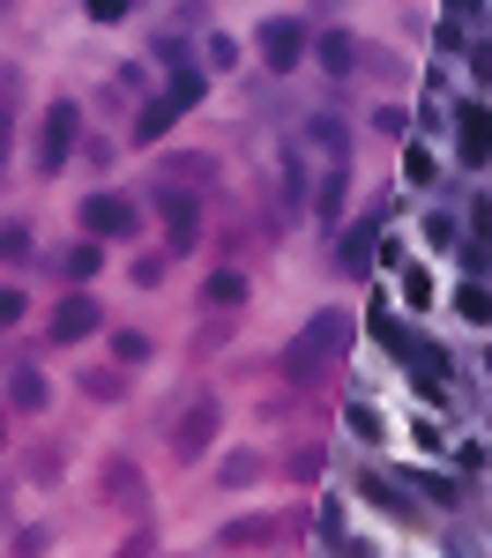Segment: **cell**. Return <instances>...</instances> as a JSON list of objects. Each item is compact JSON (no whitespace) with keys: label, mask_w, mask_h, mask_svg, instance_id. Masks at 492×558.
Segmentation results:
<instances>
[{"label":"cell","mask_w":492,"mask_h":558,"mask_svg":"<svg viewBox=\"0 0 492 558\" xmlns=\"http://www.w3.org/2000/svg\"><path fill=\"white\" fill-rule=\"evenodd\" d=\"M344 343H351V320H344L336 305H321L307 328H299V336L284 343V357H276V365H284L291 380H313L321 365H336V357H344Z\"/></svg>","instance_id":"obj_1"},{"label":"cell","mask_w":492,"mask_h":558,"mask_svg":"<svg viewBox=\"0 0 492 558\" xmlns=\"http://www.w3.org/2000/svg\"><path fill=\"white\" fill-rule=\"evenodd\" d=\"M75 142H83V105H75V97H52V105H45V128H38V172L60 179L68 157H75Z\"/></svg>","instance_id":"obj_2"},{"label":"cell","mask_w":492,"mask_h":558,"mask_svg":"<svg viewBox=\"0 0 492 558\" xmlns=\"http://www.w3.org/2000/svg\"><path fill=\"white\" fill-rule=\"evenodd\" d=\"M202 89H209V75H202V68H179L172 89H157V97L134 112V142H165V128H172V120L194 105V97H202Z\"/></svg>","instance_id":"obj_3"},{"label":"cell","mask_w":492,"mask_h":558,"mask_svg":"<svg viewBox=\"0 0 492 558\" xmlns=\"http://www.w3.org/2000/svg\"><path fill=\"white\" fill-rule=\"evenodd\" d=\"M89 239H134L142 231V209H134L128 194H83V209H75Z\"/></svg>","instance_id":"obj_4"},{"label":"cell","mask_w":492,"mask_h":558,"mask_svg":"<svg viewBox=\"0 0 492 558\" xmlns=\"http://www.w3.org/2000/svg\"><path fill=\"white\" fill-rule=\"evenodd\" d=\"M97 328H105V305L89 299V291H68V299L52 305V320H45V343L68 350V343H83V336H97Z\"/></svg>","instance_id":"obj_5"},{"label":"cell","mask_w":492,"mask_h":558,"mask_svg":"<svg viewBox=\"0 0 492 558\" xmlns=\"http://www.w3.org/2000/svg\"><path fill=\"white\" fill-rule=\"evenodd\" d=\"M217 395H202V402H187L179 410V432H172V462H202V447L217 439Z\"/></svg>","instance_id":"obj_6"},{"label":"cell","mask_w":492,"mask_h":558,"mask_svg":"<svg viewBox=\"0 0 492 558\" xmlns=\"http://www.w3.org/2000/svg\"><path fill=\"white\" fill-rule=\"evenodd\" d=\"M262 68L268 75H291V68H299V60H307V31H299V23H291V15H276V23H262Z\"/></svg>","instance_id":"obj_7"},{"label":"cell","mask_w":492,"mask_h":558,"mask_svg":"<svg viewBox=\"0 0 492 558\" xmlns=\"http://www.w3.org/2000/svg\"><path fill=\"white\" fill-rule=\"evenodd\" d=\"M157 209H165V223H172V254H194V239H202V202L179 194L172 179H165V186H157Z\"/></svg>","instance_id":"obj_8"},{"label":"cell","mask_w":492,"mask_h":558,"mask_svg":"<svg viewBox=\"0 0 492 558\" xmlns=\"http://www.w3.org/2000/svg\"><path fill=\"white\" fill-rule=\"evenodd\" d=\"M45 402H52V387H45V373H38V365H15V373H8V410L38 417Z\"/></svg>","instance_id":"obj_9"},{"label":"cell","mask_w":492,"mask_h":558,"mask_svg":"<svg viewBox=\"0 0 492 558\" xmlns=\"http://www.w3.org/2000/svg\"><path fill=\"white\" fill-rule=\"evenodd\" d=\"M97 484H105V499H112V507H142V492H149V484H142V470H134L128 454H112Z\"/></svg>","instance_id":"obj_10"},{"label":"cell","mask_w":492,"mask_h":558,"mask_svg":"<svg viewBox=\"0 0 492 558\" xmlns=\"http://www.w3.org/2000/svg\"><path fill=\"white\" fill-rule=\"evenodd\" d=\"M313 60H321V68H328V75L344 83V75L358 68V45L344 38V31H321V38H313Z\"/></svg>","instance_id":"obj_11"},{"label":"cell","mask_w":492,"mask_h":558,"mask_svg":"<svg viewBox=\"0 0 492 558\" xmlns=\"http://www.w3.org/2000/svg\"><path fill=\"white\" fill-rule=\"evenodd\" d=\"M268 536H284V521H276V514H247V521H224V529H217L224 551H231V544H268Z\"/></svg>","instance_id":"obj_12"},{"label":"cell","mask_w":492,"mask_h":558,"mask_svg":"<svg viewBox=\"0 0 492 558\" xmlns=\"http://www.w3.org/2000/svg\"><path fill=\"white\" fill-rule=\"evenodd\" d=\"M492 157V120L478 105H463V165H485Z\"/></svg>","instance_id":"obj_13"},{"label":"cell","mask_w":492,"mask_h":558,"mask_svg":"<svg viewBox=\"0 0 492 558\" xmlns=\"http://www.w3.org/2000/svg\"><path fill=\"white\" fill-rule=\"evenodd\" d=\"M373 239H381V223H358L351 239H344V254H336V268H344V276H365V268H373Z\"/></svg>","instance_id":"obj_14"},{"label":"cell","mask_w":492,"mask_h":558,"mask_svg":"<svg viewBox=\"0 0 492 558\" xmlns=\"http://www.w3.org/2000/svg\"><path fill=\"white\" fill-rule=\"evenodd\" d=\"M31 254H38V231H31L23 216H8V223H0V260L15 268V260H31Z\"/></svg>","instance_id":"obj_15"},{"label":"cell","mask_w":492,"mask_h":558,"mask_svg":"<svg viewBox=\"0 0 492 558\" xmlns=\"http://www.w3.org/2000/svg\"><path fill=\"white\" fill-rule=\"evenodd\" d=\"M97 268H105V254H97V246H89V239H75V246H68V254H60V276H68V283H89V276H97Z\"/></svg>","instance_id":"obj_16"},{"label":"cell","mask_w":492,"mask_h":558,"mask_svg":"<svg viewBox=\"0 0 492 558\" xmlns=\"http://www.w3.org/2000/svg\"><path fill=\"white\" fill-rule=\"evenodd\" d=\"M83 387L97 395V402H120V395H128V365L112 357V365H97V373H83Z\"/></svg>","instance_id":"obj_17"},{"label":"cell","mask_w":492,"mask_h":558,"mask_svg":"<svg viewBox=\"0 0 492 558\" xmlns=\"http://www.w3.org/2000/svg\"><path fill=\"white\" fill-rule=\"evenodd\" d=\"M202 299H209V305H247V276H231V268L202 276Z\"/></svg>","instance_id":"obj_18"},{"label":"cell","mask_w":492,"mask_h":558,"mask_svg":"<svg viewBox=\"0 0 492 558\" xmlns=\"http://www.w3.org/2000/svg\"><path fill=\"white\" fill-rule=\"evenodd\" d=\"M313 209H321V223H344V172H328L313 186Z\"/></svg>","instance_id":"obj_19"},{"label":"cell","mask_w":492,"mask_h":558,"mask_svg":"<svg viewBox=\"0 0 492 558\" xmlns=\"http://www.w3.org/2000/svg\"><path fill=\"white\" fill-rule=\"evenodd\" d=\"M344 425H351L358 439H388V417H381L373 402H351V410H344Z\"/></svg>","instance_id":"obj_20"},{"label":"cell","mask_w":492,"mask_h":558,"mask_svg":"<svg viewBox=\"0 0 492 558\" xmlns=\"http://www.w3.org/2000/svg\"><path fill=\"white\" fill-rule=\"evenodd\" d=\"M112 357H120V365H149V336H142V328H120V336H112Z\"/></svg>","instance_id":"obj_21"},{"label":"cell","mask_w":492,"mask_h":558,"mask_svg":"<svg viewBox=\"0 0 492 558\" xmlns=\"http://www.w3.org/2000/svg\"><path fill=\"white\" fill-rule=\"evenodd\" d=\"M224 484H231V492H239V484H254V476H262V454H224Z\"/></svg>","instance_id":"obj_22"},{"label":"cell","mask_w":492,"mask_h":558,"mask_svg":"<svg viewBox=\"0 0 492 558\" xmlns=\"http://www.w3.org/2000/svg\"><path fill=\"white\" fill-rule=\"evenodd\" d=\"M455 305H463V320H492V291H478V283H463Z\"/></svg>","instance_id":"obj_23"},{"label":"cell","mask_w":492,"mask_h":558,"mask_svg":"<svg viewBox=\"0 0 492 558\" xmlns=\"http://www.w3.org/2000/svg\"><path fill=\"white\" fill-rule=\"evenodd\" d=\"M165 179H202V186H209V179H217V165H209V157H172V165H165Z\"/></svg>","instance_id":"obj_24"},{"label":"cell","mask_w":492,"mask_h":558,"mask_svg":"<svg viewBox=\"0 0 492 558\" xmlns=\"http://www.w3.org/2000/svg\"><path fill=\"white\" fill-rule=\"evenodd\" d=\"M202 52H209V68H239V45L224 38V31H209V38H202Z\"/></svg>","instance_id":"obj_25"},{"label":"cell","mask_w":492,"mask_h":558,"mask_svg":"<svg viewBox=\"0 0 492 558\" xmlns=\"http://www.w3.org/2000/svg\"><path fill=\"white\" fill-rule=\"evenodd\" d=\"M313 142L328 149V165H344V128H336V120H313Z\"/></svg>","instance_id":"obj_26"},{"label":"cell","mask_w":492,"mask_h":558,"mask_svg":"<svg viewBox=\"0 0 492 558\" xmlns=\"http://www.w3.org/2000/svg\"><path fill=\"white\" fill-rule=\"evenodd\" d=\"M83 8H89V23H128L134 0H83Z\"/></svg>","instance_id":"obj_27"},{"label":"cell","mask_w":492,"mask_h":558,"mask_svg":"<svg viewBox=\"0 0 492 558\" xmlns=\"http://www.w3.org/2000/svg\"><path fill=\"white\" fill-rule=\"evenodd\" d=\"M23 313H31V299H23V291H15V283H8V291H0V328H15V320H23Z\"/></svg>","instance_id":"obj_28"},{"label":"cell","mask_w":492,"mask_h":558,"mask_svg":"<svg viewBox=\"0 0 492 558\" xmlns=\"http://www.w3.org/2000/svg\"><path fill=\"white\" fill-rule=\"evenodd\" d=\"M321 462H328V454H321V447H299V454H291V476H299V484H307V476H321Z\"/></svg>","instance_id":"obj_29"},{"label":"cell","mask_w":492,"mask_h":558,"mask_svg":"<svg viewBox=\"0 0 492 558\" xmlns=\"http://www.w3.org/2000/svg\"><path fill=\"white\" fill-rule=\"evenodd\" d=\"M8 149H15V120H8V105H0V165H8Z\"/></svg>","instance_id":"obj_30"},{"label":"cell","mask_w":492,"mask_h":558,"mask_svg":"<svg viewBox=\"0 0 492 558\" xmlns=\"http://www.w3.org/2000/svg\"><path fill=\"white\" fill-rule=\"evenodd\" d=\"M0 447H8V410H0Z\"/></svg>","instance_id":"obj_31"}]
</instances>
